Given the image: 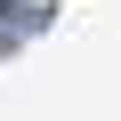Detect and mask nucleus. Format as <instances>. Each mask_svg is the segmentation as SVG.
I'll return each instance as SVG.
<instances>
[{
    "label": "nucleus",
    "instance_id": "nucleus-1",
    "mask_svg": "<svg viewBox=\"0 0 121 121\" xmlns=\"http://www.w3.org/2000/svg\"><path fill=\"white\" fill-rule=\"evenodd\" d=\"M56 8H48V0H0V32H40Z\"/></svg>",
    "mask_w": 121,
    "mask_h": 121
}]
</instances>
